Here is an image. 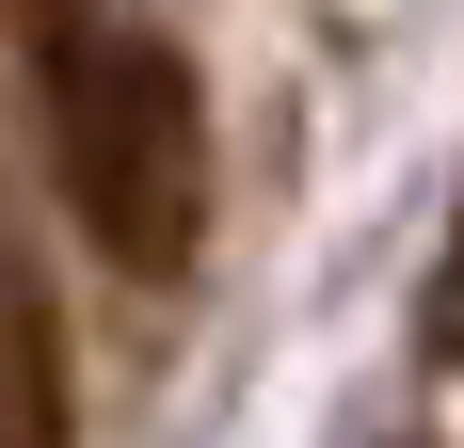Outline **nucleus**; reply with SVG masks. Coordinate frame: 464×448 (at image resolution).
<instances>
[{
    "mask_svg": "<svg viewBox=\"0 0 464 448\" xmlns=\"http://www.w3.org/2000/svg\"><path fill=\"white\" fill-rule=\"evenodd\" d=\"M33 112H48V192L96 240V272L177 288L208 240V81L192 48L129 0H33Z\"/></svg>",
    "mask_w": 464,
    "mask_h": 448,
    "instance_id": "f257e3e1",
    "label": "nucleus"
},
{
    "mask_svg": "<svg viewBox=\"0 0 464 448\" xmlns=\"http://www.w3.org/2000/svg\"><path fill=\"white\" fill-rule=\"evenodd\" d=\"M0 448H81V353L16 257H0Z\"/></svg>",
    "mask_w": 464,
    "mask_h": 448,
    "instance_id": "f03ea898",
    "label": "nucleus"
},
{
    "mask_svg": "<svg viewBox=\"0 0 464 448\" xmlns=\"http://www.w3.org/2000/svg\"><path fill=\"white\" fill-rule=\"evenodd\" d=\"M417 353L464 368V177H449V240H432V288H417Z\"/></svg>",
    "mask_w": 464,
    "mask_h": 448,
    "instance_id": "7ed1b4c3",
    "label": "nucleus"
},
{
    "mask_svg": "<svg viewBox=\"0 0 464 448\" xmlns=\"http://www.w3.org/2000/svg\"><path fill=\"white\" fill-rule=\"evenodd\" d=\"M401 448H417V433H401Z\"/></svg>",
    "mask_w": 464,
    "mask_h": 448,
    "instance_id": "20e7f679",
    "label": "nucleus"
}]
</instances>
